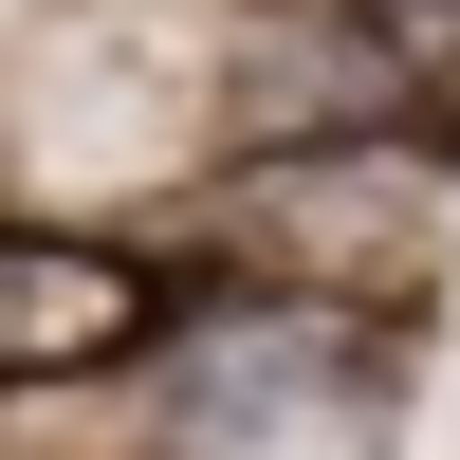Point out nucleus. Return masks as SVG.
<instances>
[{
	"instance_id": "nucleus-1",
	"label": "nucleus",
	"mask_w": 460,
	"mask_h": 460,
	"mask_svg": "<svg viewBox=\"0 0 460 460\" xmlns=\"http://www.w3.org/2000/svg\"><path fill=\"white\" fill-rule=\"evenodd\" d=\"M387 442H405V368L350 295H258L166 387V460H387Z\"/></svg>"
},
{
	"instance_id": "nucleus-2",
	"label": "nucleus",
	"mask_w": 460,
	"mask_h": 460,
	"mask_svg": "<svg viewBox=\"0 0 460 460\" xmlns=\"http://www.w3.org/2000/svg\"><path fill=\"white\" fill-rule=\"evenodd\" d=\"M240 258L277 295L405 277V258H424V166H405V147H277V166H240Z\"/></svg>"
},
{
	"instance_id": "nucleus-3",
	"label": "nucleus",
	"mask_w": 460,
	"mask_h": 460,
	"mask_svg": "<svg viewBox=\"0 0 460 460\" xmlns=\"http://www.w3.org/2000/svg\"><path fill=\"white\" fill-rule=\"evenodd\" d=\"M147 258L111 240H56V221H0V387H56V368H111L147 350Z\"/></svg>"
},
{
	"instance_id": "nucleus-4",
	"label": "nucleus",
	"mask_w": 460,
	"mask_h": 460,
	"mask_svg": "<svg viewBox=\"0 0 460 460\" xmlns=\"http://www.w3.org/2000/svg\"><path fill=\"white\" fill-rule=\"evenodd\" d=\"M442 19H460V0H442Z\"/></svg>"
}]
</instances>
